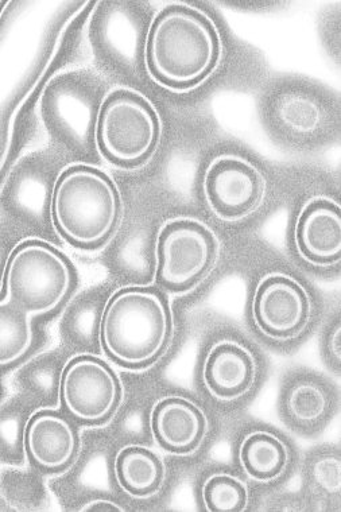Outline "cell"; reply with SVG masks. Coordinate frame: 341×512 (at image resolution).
I'll use <instances>...</instances> for the list:
<instances>
[{
    "mask_svg": "<svg viewBox=\"0 0 341 512\" xmlns=\"http://www.w3.org/2000/svg\"><path fill=\"white\" fill-rule=\"evenodd\" d=\"M222 42L211 19L184 5L166 7L151 23L145 42L147 71L172 91H189L215 72Z\"/></svg>",
    "mask_w": 341,
    "mask_h": 512,
    "instance_id": "cell-1",
    "label": "cell"
},
{
    "mask_svg": "<svg viewBox=\"0 0 341 512\" xmlns=\"http://www.w3.org/2000/svg\"><path fill=\"white\" fill-rule=\"evenodd\" d=\"M99 333L112 362L130 370L150 367L165 354L172 339L168 302L149 287L119 290L104 306Z\"/></svg>",
    "mask_w": 341,
    "mask_h": 512,
    "instance_id": "cell-2",
    "label": "cell"
},
{
    "mask_svg": "<svg viewBox=\"0 0 341 512\" xmlns=\"http://www.w3.org/2000/svg\"><path fill=\"white\" fill-rule=\"evenodd\" d=\"M50 213L65 242L81 250L102 247L122 216V200L111 178L87 165L71 166L54 184Z\"/></svg>",
    "mask_w": 341,
    "mask_h": 512,
    "instance_id": "cell-3",
    "label": "cell"
},
{
    "mask_svg": "<svg viewBox=\"0 0 341 512\" xmlns=\"http://www.w3.org/2000/svg\"><path fill=\"white\" fill-rule=\"evenodd\" d=\"M161 138V122L149 100L119 89L103 100L96 122V147L120 169L141 168L153 157Z\"/></svg>",
    "mask_w": 341,
    "mask_h": 512,
    "instance_id": "cell-4",
    "label": "cell"
},
{
    "mask_svg": "<svg viewBox=\"0 0 341 512\" xmlns=\"http://www.w3.org/2000/svg\"><path fill=\"white\" fill-rule=\"evenodd\" d=\"M72 267L57 248L40 240L19 244L7 261L3 274L2 302L30 316L53 312L71 292Z\"/></svg>",
    "mask_w": 341,
    "mask_h": 512,
    "instance_id": "cell-5",
    "label": "cell"
},
{
    "mask_svg": "<svg viewBox=\"0 0 341 512\" xmlns=\"http://www.w3.org/2000/svg\"><path fill=\"white\" fill-rule=\"evenodd\" d=\"M157 282L172 293L199 285L219 256V240L211 228L195 219H176L157 239Z\"/></svg>",
    "mask_w": 341,
    "mask_h": 512,
    "instance_id": "cell-6",
    "label": "cell"
},
{
    "mask_svg": "<svg viewBox=\"0 0 341 512\" xmlns=\"http://www.w3.org/2000/svg\"><path fill=\"white\" fill-rule=\"evenodd\" d=\"M102 96L99 88L73 75L58 77L42 98V116L54 137L71 150H91L96 145V122Z\"/></svg>",
    "mask_w": 341,
    "mask_h": 512,
    "instance_id": "cell-7",
    "label": "cell"
},
{
    "mask_svg": "<svg viewBox=\"0 0 341 512\" xmlns=\"http://www.w3.org/2000/svg\"><path fill=\"white\" fill-rule=\"evenodd\" d=\"M62 405L84 424L110 420L122 401V384L114 370L91 355L69 360L60 378Z\"/></svg>",
    "mask_w": 341,
    "mask_h": 512,
    "instance_id": "cell-8",
    "label": "cell"
},
{
    "mask_svg": "<svg viewBox=\"0 0 341 512\" xmlns=\"http://www.w3.org/2000/svg\"><path fill=\"white\" fill-rule=\"evenodd\" d=\"M204 197L213 215L236 223L261 207L266 193L265 177L250 161L226 154L213 159L204 176Z\"/></svg>",
    "mask_w": 341,
    "mask_h": 512,
    "instance_id": "cell-9",
    "label": "cell"
},
{
    "mask_svg": "<svg viewBox=\"0 0 341 512\" xmlns=\"http://www.w3.org/2000/svg\"><path fill=\"white\" fill-rule=\"evenodd\" d=\"M312 313L305 287L288 274L266 275L255 290L254 323L267 339L279 343L297 339L309 327Z\"/></svg>",
    "mask_w": 341,
    "mask_h": 512,
    "instance_id": "cell-10",
    "label": "cell"
},
{
    "mask_svg": "<svg viewBox=\"0 0 341 512\" xmlns=\"http://www.w3.org/2000/svg\"><path fill=\"white\" fill-rule=\"evenodd\" d=\"M150 430L164 451L189 456L204 444L209 422L207 414L192 399L169 395L151 409Z\"/></svg>",
    "mask_w": 341,
    "mask_h": 512,
    "instance_id": "cell-11",
    "label": "cell"
},
{
    "mask_svg": "<svg viewBox=\"0 0 341 512\" xmlns=\"http://www.w3.org/2000/svg\"><path fill=\"white\" fill-rule=\"evenodd\" d=\"M258 363L253 352L235 340L217 341L203 363V383L212 398L235 402L254 389Z\"/></svg>",
    "mask_w": 341,
    "mask_h": 512,
    "instance_id": "cell-12",
    "label": "cell"
},
{
    "mask_svg": "<svg viewBox=\"0 0 341 512\" xmlns=\"http://www.w3.org/2000/svg\"><path fill=\"white\" fill-rule=\"evenodd\" d=\"M298 254L309 265L332 267L341 258V211L329 199L309 201L301 209L294 228Z\"/></svg>",
    "mask_w": 341,
    "mask_h": 512,
    "instance_id": "cell-13",
    "label": "cell"
},
{
    "mask_svg": "<svg viewBox=\"0 0 341 512\" xmlns=\"http://www.w3.org/2000/svg\"><path fill=\"white\" fill-rule=\"evenodd\" d=\"M79 448L75 426L53 411H38L23 429V449L42 471H65L75 463Z\"/></svg>",
    "mask_w": 341,
    "mask_h": 512,
    "instance_id": "cell-14",
    "label": "cell"
},
{
    "mask_svg": "<svg viewBox=\"0 0 341 512\" xmlns=\"http://www.w3.org/2000/svg\"><path fill=\"white\" fill-rule=\"evenodd\" d=\"M118 486L134 499H150L160 494L166 480V465L153 449L127 445L120 449L114 463Z\"/></svg>",
    "mask_w": 341,
    "mask_h": 512,
    "instance_id": "cell-15",
    "label": "cell"
},
{
    "mask_svg": "<svg viewBox=\"0 0 341 512\" xmlns=\"http://www.w3.org/2000/svg\"><path fill=\"white\" fill-rule=\"evenodd\" d=\"M239 463L248 479L259 484L277 482L288 471V445L267 430H254L239 446Z\"/></svg>",
    "mask_w": 341,
    "mask_h": 512,
    "instance_id": "cell-16",
    "label": "cell"
},
{
    "mask_svg": "<svg viewBox=\"0 0 341 512\" xmlns=\"http://www.w3.org/2000/svg\"><path fill=\"white\" fill-rule=\"evenodd\" d=\"M0 312V364L13 366L30 351L34 332L30 314L17 306L2 304Z\"/></svg>",
    "mask_w": 341,
    "mask_h": 512,
    "instance_id": "cell-17",
    "label": "cell"
},
{
    "mask_svg": "<svg viewBox=\"0 0 341 512\" xmlns=\"http://www.w3.org/2000/svg\"><path fill=\"white\" fill-rule=\"evenodd\" d=\"M205 508L211 512H242L250 502L247 484L230 472L209 476L201 490Z\"/></svg>",
    "mask_w": 341,
    "mask_h": 512,
    "instance_id": "cell-18",
    "label": "cell"
},
{
    "mask_svg": "<svg viewBox=\"0 0 341 512\" xmlns=\"http://www.w3.org/2000/svg\"><path fill=\"white\" fill-rule=\"evenodd\" d=\"M327 393L315 383L304 382L294 386L288 397L290 417L300 424H315L327 413Z\"/></svg>",
    "mask_w": 341,
    "mask_h": 512,
    "instance_id": "cell-19",
    "label": "cell"
},
{
    "mask_svg": "<svg viewBox=\"0 0 341 512\" xmlns=\"http://www.w3.org/2000/svg\"><path fill=\"white\" fill-rule=\"evenodd\" d=\"M282 118L288 126L300 133L315 130L320 122V112L312 102L306 99L293 98L282 108Z\"/></svg>",
    "mask_w": 341,
    "mask_h": 512,
    "instance_id": "cell-20",
    "label": "cell"
},
{
    "mask_svg": "<svg viewBox=\"0 0 341 512\" xmlns=\"http://www.w3.org/2000/svg\"><path fill=\"white\" fill-rule=\"evenodd\" d=\"M313 480L325 494L339 495L341 487V465L337 456H323L313 465Z\"/></svg>",
    "mask_w": 341,
    "mask_h": 512,
    "instance_id": "cell-21",
    "label": "cell"
},
{
    "mask_svg": "<svg viewBox=\"0 0 341 512\" xmlns=\"http://www.w3.org/2000/svg\"><path fill=\"white\" fill-rule=\"evenodd\" d=\"M81 511H98V512H123L124 508L118 503L111 502L107 499H96L85 504Z\"/></svg>",
    "mask_w": 341,
    "mask_h": 512,
    "instance_id": "cell-22",
    "label": "cell"
},
{
    "mask_svg": "<svg viewBox=\"0 0 341 512\" xmlns=\"http://www.w3.org/2000/svg\"><path fill=\"white\" fill-rule=\"evenodd\" d=\"M340 333L341 329L339 325H337L335 331H333L331 337H329V352H331L336 364L340 362Z\"/></svg>",
    "mask_w": 341,
    "mask_h": 512,
    "instance_id": "cell-23",
    "label": "cell"
}]
</instances>
